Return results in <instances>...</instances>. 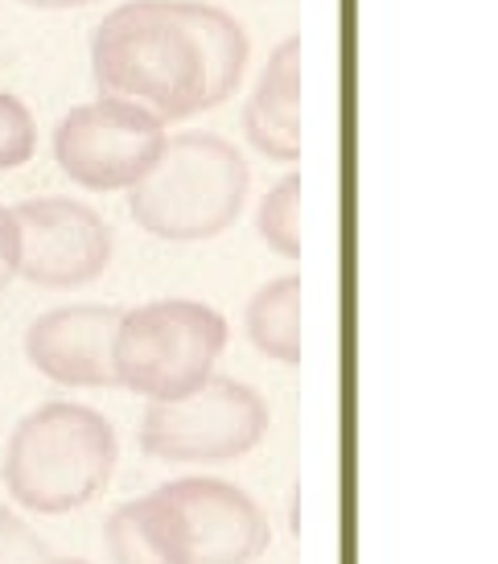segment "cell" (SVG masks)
I'll return each instance as SVG.
<instances>
[{
  "instance_id": "5",
  "label": "cell",
  "mask_w": 498,
  "mask_h": 564,
  "mask_svg": "<svg viewBox=\"0 0 498 564\" xmlns=\"http://www.w3.org/2000/svg\"><path fill=\"white\" fill-rule=\"evenodd\" d=\"M264 395L251 383L210 376L177 400H149L141 416V449L165 466H215L251 454L268 437Z\"/></svg>"
},
{
  "instance_id": "6",
  "label": "cell",
  "mask_w": 498,
  "mask_h": 564,
  "mask_svg": "<svg viewBox=\"0 0 498 564\" xmlns=\"http://www.w3.org/2000/svg\"><path fill=\"white\" fill-rule=\"evenodd\" d=\"M165 124L124 99H87L54 132V165L83 189H132L165 144Z\"/></svg>"
},
{
  "instance_id": "13",
  "label": "cell",
  "mask_w": 498,
  "mask_h": 564,
  "mask_svg": "<svg viewBox=\"0 0 498 564\" xmlns=\"http://www.w3.org/2000/svg\"><path fill=\"white\" fill-rule=\"evenodd\" d=\"M248 343L272 362L301 367V276H277L248 301Z\"/></svg>"
},
{
  "instance_id": "8",
  "label": "cell",
  "mask_w": 498,
  "mask_h": 564,
  "mask_svg": "<svg viewBox=\"0 0 498 564\" xmlns=\"http://www.w3.org/2000/svg\"><path fill=\"white\" fill-rule=\"evenodd\" d=\"M177 511L186 564H251L272 540L264 507L223 478H177L156 486Z\"/></svg>"
},
{
  "instance_id": "2",
  "label": "cell",
  "mask_w": 498,
  "mask_h": 564,
  "mask_svg": "<svg viewBox=\"0 0 498 564\" xmlns=\"http://www.w3.org/2000/svg\"><path fill=\"white\" fill-rule=\"evenodd\" d=\"M251 170L215 132H173L137 186L128 210L141 231L165 243H206L227 236L248 206Z\"/></svg>"
},
{
  "instance_id": "18",
  "label": "cell",
  "mask_w": 498,
  "mask_h": 564,
  "mask_svg": "<svg viewBox=\"0 0 498 564\" xmlns=\"http://www.w3.org/2000/svg\"><path fill=\"white\" fill-rule=\"evenodd\" d=\"M25 9H37V13H71V9H87L95 0H21Z\"/></svg>"
},
{
  "instance_id": "11",
  "label": "cell",
  "mask_w": 498,
  "mask_h": 564,
  "mask_svg": "<svg viewBox=\"0 0 498 564\" xmlns=\"http://www.w3.org/2000/svg\"><path fill=\"white\" fill-rule=\"evenodd\" d=\"M182 30L190 33V42L203 58V75H206V111L223 108L227 99L239 95L243 79H248V58H251V42L243 25L235 21L227 9L218 4H206V0H170Z\"/></svg>"
},
{
  "instance_id": "15",
  "label": "cell",
  "mask_w": 498,
  "mask_h": 564,
  "mask_svg": "<svg viewBox=\"0 0 498 564\" xmlns=\"http://www.w3.org/2000/svg\"><path fill=\"white\" fill-rule=\"evenodd\" d=\"M37 153V120L30 104L13 91H0V173L30 165Z\"/></svg>"
},
{
  "instance_id": "4",
  "label": "cell",
  "mask_w": 498,
  "mask_h": 564,
  "mask_svg": "<svg viewBox=\"0 0 498 564\" xmlns=\"http://www.w3.org/2000/svg\"><path fill=\"white\" fill-rule=\"evenodd\" d=\"M227 338V317L206 301L161 297L137 305L120 317L111 343L116 388L144 400H177L215 376Z\"/></svg>"
},
{
  "instance_id": "1",
  "label": "cell",
  "mask_w": 498,
  "mask_h": 564,
  "mask_svg": "<svg viewBox=\"0 0 498 564\" xmlns=\"http://www.w3.org/2000/svg\"><path fill=\"white\" fill-rule=\"evenodd\" d=\"M91 75L99 95L124 99L161 124L206 111L203 58L170 0H124L91 37Z\"/></svg>"
},
{
  "instance_id": "10",
  "label": "cell",
  "mask_w": 498,
  "mask_h": 564,
  "mask_svg": "<svg viewBox=\"0 0 498 564\" xmlns=\"http://www.w3.org/2000/svg\"><path fill=\"white\" fill-rule=\"evenodd\" d=\"M243 137L277 165L301 161V37H284L268 54L256 91L243 104Z\"/></svg>"
},
{
  "instance_id": "12",
  "label": "cell",
  "mask_w": 498,
  "mask_h": 564,
  "mask_svg": "<svg viewBox=\"0 0 498 564\" xmlns=\"http://www.w3.org/2000/svg\"><path fill=\"white\" fill-rule=\"evenodd\" d=\"M104 549L111 564H186L182 523L161 490L128 499L111 511L104 523Z\"/></svg>"
},
{
  "instance_id": "16",
  "label": "cell",
  "mask_w": 498,
  "mask_h": 564,
  "mask_svg": "<svg viewBox=\"0 0 498 564\" xmlns=\"http://www.w3.org/2000/svg\"><path fill=\"white\" fill-rule=\"evenodd\" d=\"M0 564H87L78 556H66L54 544H46L33 532L13 507H0Z\"/></svg>"
},
{
  "instance_id": "14",
  "label": "cell",
  "mask_w": 498,
  "mask_h": 564,
  "mask_svg": "<svg viewBox=\"0 0 498 564\" xmlns=\"http://www.w3.org/2000/svg\"><path fill=\"white\" fill-rule=\"evenodd\" d=\"M256 231L281 260H301V173L289 170L256 206Z\"/></svg>"
},
{
  "instance_id": "9",
  "label": "cell",
  "mask_w": 498,
  "mask_h": 564,
  "mask_svg": "<svg viewBox=\"0 0 498 564\" xmlns=\"http://www.w3.org/2000/svg\"><path fill=\"white\" fill-rule=\"evenodd\" d=\"M124 310L75 301L33 317L25 329V359L37 376L58 388H116L111 343L120 329Z\"/></svg>"
},
{
  "instance_id": "7",
  "label": "cell",
  "mask_w": 498,
  "mask_h": 564,
  "mask_svg": "<svg viewBox=\"0 0 498 564\" xmlns=\"http://www.w3.org/2000/svg\"><path fill=\"white\" fill-rule=\"evenodd\" d=\"M17 236V276L50 289V293H75L95 284L111 264V227L78 198H30L9 206Z\"/></svg>"
},
{
  "instance_id": "17",
  "label": "cell",
  "mask_w": 498,
  "mask_h": 564,
  "mask_svg": "<svg viewBox=\"0 0 498 564\" xmlns=\"http://www.w3.org/2000/svg\"><path fill=\"white\" fill-rule=\"evenodd\" d=\"M17 281V236L9 206H0V293Z\"/></svg>"
},
{
  "instance_id": "3",
  "label": "cell",
  "mask_w": 498,
  "mask_h": 564,
  "mask_svg": "<svg viewBox=\"0 0 498 564\" xmlns=\"http://www.w3.org/2000/svg\"><path fill=\"white\" fill-rule=\"evenodd\" d=\"M120 462V441L104 412L50 400L13 429L4 449V486L25 511L66 516L104 495Z\"/></svg>"
}]
</instances>
